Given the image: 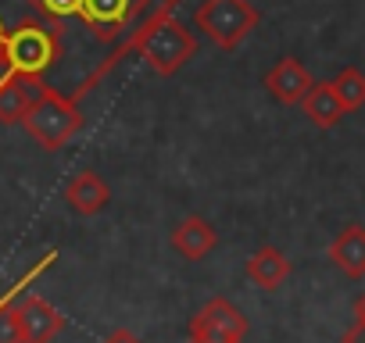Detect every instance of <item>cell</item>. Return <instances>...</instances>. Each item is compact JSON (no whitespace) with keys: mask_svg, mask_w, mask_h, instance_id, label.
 I'll return each instance as SVG.
<instances>
[{"mask_svg":"<svg viewBox=\"0 0 365 343\" xmlns=\"http://www.w3.org/2000/svg\"><path fill=\"white\" fill-rule=\"evenodd\" d=\"M125 51H136L158 75H175L187 61L197 54V36L182 26L172 8H154L133 33Z\"/></svg>","mask_w":365,"mask_h":343,"instance_id":"cell-1","label":"cell"},{"mask_svg":"<svg viewBox=\"0 0 365 343\" xmlns=\"http://www.w3.org/2000/svg\"><path fill=\"white\" fill-rule=\"evenodd\" d=\"M61 58V29L58 22L43 15H26L8 29V36L0 40V75L15 72V75H40L51 72Z\"/></svg>","mask_w":365,"mask_h":343,"instance_id":"cell-2","label":"cell"},{"mask_svg":"<svg viewBox=\"0 0 365 343\" xmlns=\"http://www.w3.org/2000/svg\"><path fill=\"white\" fill-rule=\"evenodd\" d=\"M22 125L43 150H61L83 129V111H79L76 97H65L47 86L40 93V100L29 107V115L22 118Z\"/></svg>","mask_w":365,"mask_h":343,"instance_id":"cell-3","label":"cell"},{"mask_svg":"<svg viewBox=\"0 0 365 343\" xmlns=\"http://www.w3.org/2000/svg\"><path fill=\"white\" fill-rule=\"evenodd\" d=\"M194 22L219 51H237L258 29L262 15L251 0H201Z\"/></svg>","mask_w":365,"mask_h":343,"instance_id":"cell-4","label":"cell"},{"mask_svg":"<svg viewBox=\"0 0 365 343\" xmlns=\"http://www.w3.org/2000/svg\"><path fill=\"white\" fill-rule=\"evenodd\" d=\"M147 15V0H83L79 8V22L101 43H115L122 33H133Z\"/></svg>","mask_w":365,"mask_h":343,"instance_id":"cell-5","label":"cell"},{"mask_svg":"<svg viewBox=\"0 0 365 343\" xmlns=\"http://www.w3.org/2000/svg\"><path fill=\"white\" fill-rule=\"evenodd\" d=\"M244 336H247V318L226 297H212L190 318V343H244Z\"/></svg>","mask_w":365,"mask_h":343,"instance_id":"cell-6","label":"cell"},{"mask_svg":"<svg viewBox=\"0 0 365 343\" xmlns=\"http://www.w3.org/2000/svg\"><path fill=\"white\" fill-rule=\"evenodd\" d=\"M43 90H47V83L40 75L4 72L0 75V125H19L29 115V107L40 100Z\"/></svg>","mask_w":365,"mask_h":343,"instance_id":"cell-7","label":"cell"},{"mask_svg":"<svg viewBox=\"0 0 365 343\" xmlns=\"http://www.w3.org/2000/svg\"><path fill=\"white\" fill-rule=\"evenodd\" d=\"M315 86V79L308 75V68L297 61V58H279L269 72H265V90H269V97L272 100H279V104H301L304 97H308V90Z\"/></svg>","mask_w":365,"mask_h":343,"instance_id":"cell-8","label":"cell"},{"mask_svg":"<svg viewBox=\"0 0 365 343\" xmlns=\"http://www.w3.org/2000/svg\"><path fill=\"white\" fill-rule=\"evenodd\" d=\"M19 322H22L26 343H51L65 329V315L54 304H47L43 297H26L19 304Z\"/></svg>","mask_w":365,"mask_h":343,"instance_id":"cell-9","label":"cell"},{"mask_svg":"<svg viewBox=\"0 0 365 343\" xmlns=\"http://www.w3.org/2000/svg\"><path fill=\"white\" fill-rule=\"evenodd\" d=\"M65 201L76 215L90 218V215H101L111 204V190L97 172H79V176H72V183L65 186Z\"/></svg>","mask_w":365,"mask_h":343,"instance_id":"cell-10","label":"cell"},{"mask_svg":"<svg viewBox=\"0 0 365 343\" xmlns=\"http://www.w3.org/2000/svg\"><path fill=\"white\" fill-rule=\"evenodd\" d=\"M215 243H219V233H215L205 218H197V215L182 218V222L172 229V247L187 258V261H205V258L215 250Z\"/></svg>","mask_w":365,"mask_h":343,"instance_id":"cell-11","label":"cell"},{"mask_svg":"<svg viewBox=\"0 0 365 343\" xmlns=\"http://www.w3.org/2000/svg\"><path fill=\"white\" fill-rule=\"evenodd\" d=\"M329 261L344 275L361 279L365 275V226H344L336 240L329 243Z\"/></svg>","mask_w":365,"mask_h":343,"instance_id":"cell-12","label":"cell"},{"mask_svg":"<svg viewBox=\"0 0 365 343\" xmlns=\"http://www.w3.org/2000/svg\"><path fill=\"white\" fill-rule=\"evenodd\" d=\"M290 272H294L290 258L283 250H276V247H258L247 258V279L255 286H262V290H279L290 279Z\"/></svg>","mask_w":365,"mask_h":343,"instance_id":"cell-13","label":"cell"},{"mask_svg":"<svg viewBox=\"0 0 365 343\" xmlns=\"http://www.w3.org/2000/svg\"><path fill=\"white\" fill-rule=\"evenodd\" d=\"M301 107H304V118H308L312 125H319V129H333V125L347 115V107H344V100L336 97V86H333V83H315V86L308 90V97L301 100Z\"/></svg>","mask_w":365,"mask_h":343,"instance_id":"cell-14","label":"cell"},{"mask_svg":"<svg viewBox=\"0 0 365 343\" xmlns=\"http://www.w3.org/2000/svg\"><path fill=\"white\" fill-rule=\"evenodd\" d=\"M333 86H336V97L344 100L347 111L365 107V72H358L354 65H347V68L333 79Z\"/></svg>","mask_w":365,"mask_h":343,"instance_id":"cell-15","label":"cell"},{"mask_svg":"<svg viewBox=\"0 0 365 343\" xmlns=\"http://www.w3.org/2000/svg\"><path fill=\"white\" fill-rule=\"evenodd\" d=\"M0 343H26L22 339V322H19V304L11 297L0 300Z\"/></svg>","mask_w":365,"mask_h":343,"instance_id":"cell-16","label":"cell"},{"mask_svg":"<svg viewBox=\"0 0 365 343\" xmlns=\"http://www.w3.org/2000/svg\"><path fill=\"white\" fill-rule=\"evenodd\" d=\"M79 8H83V0H36V11L58 26L68 19H79Z\"/></svg>","mask_w":365,"mask_h":343,"instance_id":"cell-17","label":"cell"},{"mask_svg":"<svg viewBox=\"0 0 365 343\" xmlns=\"http://www.w3.org/2000/svg\"><path fill=\"white\" fill-rule=\"evenodd\" d=\"M344 343H365V293L354 300V322L344 332Z\"/></svg>","mask_w":365,"mask_h":343,"instance_id":"cell-18","label":"cell"},{"mask_svg":"<svg viewBox=\"0 0 365 343\" xmlns=\"http://www.w3.org/2000/svg\"><path fill=\"white\" fill-rule=\"evenodd\" d=\"M104 343H140V339H136V336H133L129 329H115V332H111V336H108Z\"/></svg>","mask_w":365,"mask_h":343,"instance_id":"cell-19","label":"cell"},{"mask_svg":"<svg viewBox=\"0 0 365 343\" xmlns=\"http://www.w3.org/2000/svg\"><path fill=\"white\" fill-rule=\"evenodd\" d=\"M8 29H11V26L4 22V15H0V40H4V36H8Z\"/></svg>","mask_w":365,"mask_h":343,"instance_id":"cell-20","label":"cell"},{"mask_svg":"<svg viewBox=\"0 0 365 343\" xmlns=\"http://www.w3.org/2000/svg\"><path fill=\"white\" fill-rule=\"evenodd\" d=\"M168 4H175V0H168Z\"/></svg>","mask_w":365,"mask_h":343,"instance_id":"cell-21","label":"cell"}]
</instances>
